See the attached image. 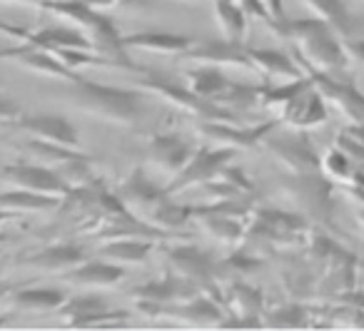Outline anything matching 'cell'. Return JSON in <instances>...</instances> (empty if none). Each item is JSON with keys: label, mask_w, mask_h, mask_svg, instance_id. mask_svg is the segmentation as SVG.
Returning <instances> with one entry per match:
<instances>
[{"label": "cell", "mask_w": 364, "mask_h": 331, "mask_svg": "<svg viewBox=\"0 0 364 331\" xmlns=\"http://www.w3.org/2000/svg\"><path fill=\"white\" fill-rule=\"evenodd\" d=\"M274 33L287 38L297 48L299 65L304 70L329 72V75H342L347 72V50L344 43L337 38V31L322 18H297V21H284L274 28Z\"/></svg>", "instance_id": "1"}, {"label": "cell", "mask_w": 364, "mask_h": 331, "mask_svg": "<svg viewBox=\"0 0 364 331\" xmlns=\"http://www.w3.org/2000/svg\"><path fill=\"white\" fill-rule=\"evenodd\" d=\"M68 85H70L68 100L77 110L97 117V120L110 122V125L132 127L140 122L142 112H145V95L137 90L95 82L85 75H77V80L68 82Z\"/></svg>", "instance_id": "2"}, {"label": "cell", "mask_w": 364, "mask_h": 331, "mask_svg": "<svg viewBox=\"0 0 364 331\" xmlns=\"http://www.w3.org/2000/svg\"><path fill=\"white\" fill-rule=\"evenodd\" d=\"M259 105L279 112L277 120L282 125L307 132L327 122L329 107L309 75L279 82V85H262L259 87Z\"/></svg>", "instance_id": "3"}, {"label": "cell", "mask_w": 364, "mask_h": 331, "mask_svg": "<svg viewBox=\"0 0 364 331\" xmlns=\"http://www.w3.org/2000/svg\"><path fill=\"white\" fill-rule=\"evenodd\" d=\"M117 197L135 217L165 232L177 229L193 217V207L177 205L167 187H157L142 170H132L117 190Z\"/></svg>", "instance_id": "4"}, {"label": "cell", "mask_w": 364, "mask_h": 331, "mask_svg": "<svg viewBox=\"0 0 364 331\" xmlns=\"http://www.w3.org/2000/svg\"><path fill=\"white\" fill-rule=\"evenodd\" d=\"M145 72L147 75L135 82L137 90L155 92V95H160L165 102H170L172 107L188 112V115L198 117V120H235V115H230L232 110H228V107H223V105H215V102H210V100H203V97L195 95L188 85H177L175 80H167V77H162L160 72L152 70V67H145Z\"/></svg>", "instance_id": "5"}, {"label": "cell", "mask_w": 364, "mask_h": 331, "mask_svg": "<svg viewBox=\"0 0 364 331\" xmlns=\"http://www.w3.org/2000/svg\"><path fill=\"white\" fill-rule=\"evenodd\" d=\"M232 157H235V150H228V147H213V145L200 147V150L193 152L188 165L180 170V175L170 180L167 192L175 195V192L190 190V187L208 185L215 177H220V172L232 162Z\"/></svg>", "instance_id": "6"}, {"label": "cell", "mask_w": 364, "mask_h": 331, "mask_svg": "<svg viewBox=\"0 0 364 331\" xmlns=\"http://www.w3.org/2000/svg\"><path fill=\"white\" fill-rule=\"evenodd\" d=\"M262 145L272 152V157L289 172V175H307L322 172V157L317 155L307 130H294V135L264 137Z\"/></svg>", "instance_id": "7"}, {"label": "cell", "mask_w": 364, "mask_h": 331, "mask_svg": "<svg viewBox=\"0 0 364 331\" xmlns=\"http://www.w3.org/2000/svg\"><path fill=\"white\" fill-rule=\"evenodd\" d=\"M312 77L314 87L322 92L324 102L332 105L349 125H364V95L354 87L349 77L342 75H329V72H314L304 70Z\"/></svg>", "instance_id": "8"}, {"label": "cell", "mask_w": 364, "mask_h": 331, "mask_svg": "<svg viewBox=\"0 0 364 331\" xmlns=\"http://www.w3.org/2000/svg\"><path fill=\"white\" fill-rule=\"evenodd\" d=\"M0 177L11 187H21L38 195L60 197L65 200L70 195V185L63 180V175L50 165H33V162H18V165L0 167Z\"/></svg>", "instance_id": "9"}, {"label": "cell", "mask_w": 364, "mask_h": 331, "mask_svg": "<svg viewBox=\"0 0 364 331\" xmlns=\"http://www.w3.org/2000/svg\"><path fill=\"white\" fill-rule=\"evenodd\" d=\"M279 125V120L264 122L259 127H240L235 120H198L195 130L200 132L208 145L213 147H228V150H250V147L259 145L267 137L269 130Z\"/></svg>", "instance_id": "10"}, {"label": "cell", "mask_w": 364, "mask_h": 331, "mask_svg": "<svg viewBox=\"0 0 364 331\" xmlns=\"http://www.w3.org/2000/svg\"><path fill=\"white\" fill-rule=\"evenodd\" d=\"M0 60H11V63H16V65L26 67V70H31L33 75L50 77V80H60V82H73L80 75V70L68 67L55 53L46 50V48L31 45V43L3 48V50H0Z\"/></svg>", "instance_id": "11"}, {"label": "cell", "mask_w": 364, "mask_h": 331, "mask_svg": "<svg viewBox=\"0 0 364 331\" xmlns=\"http://www.w3.org/2000/svg\"><path fill=\"white\" fill-rule=\"evenodd\" d=\"M167 261H170L172 271L193 281L203 291L213 289L215 276H218V261L208 254V251L198 249L193 244H177L167 249Z\"/></svg>", "instance_id": "12"}, {"label": "cell", "mask_w": 364, "mask_h": 331, "mask_svg": "<svg viewBox=\"0 0 364 331\" xmlns=\"http://www.w3.org/2000/svg\"><path fill=\"white\" fill-rule=\"evenodd\" d=\"M18 130L28 132L31 137L43 142L63 147H80V135L77 127L63 115H48V112H23L21 120L16 122Z\"/></svg>", "instance_id": "13"}, {"label": "cell", "mask_w": 364, "mask_h": 331, "mask_svg": "<svg viewBox=\"0 0 364 331\" xmlns=\"http://www.w3.org/2000/svg\"><path fill=\"white\" fill-rule=\"evenodd\" d=\"M58 314L70 326H102V324H117L125 316V311L110 309L107 301L97 294H77L68 296L65 304L58 309Z\"/></svg>", "instance_id": "14"}, {"label": "cell", "mask_w": 364, "mask_h": 331, "mask_svg": "<svg viewBox=\"0 0 364 331\" xmlns=\"http://www.w3.org/2000/svg\"><path fill=\"white\" fill-rule=\"evenodd\" d=\"M193 145L188 140H182L175 132H165V135H155L147 142V160L160 175L177 177L180 170L190 162L193 157Z\"/></svg>", "instance_id": "15"}, {"label": "cell", "mask_w": 364, "mask_h": 331, "mask_svg": "<svg viewBox=\"0 0 364 331\" xmlns=\"http://www.w3.org/2000/svg\"><path fill=\"white\" fill-rule=\"evenodd\" d=\"M284 192L294 200V205L302 212H317L324 215L329 212V187L327 177L322 172H307V175H292L282 182Z\"/></svg>", "instance_id": "16"}, {"label": "cell", "mask_w": 364, "mask_h": 331, "mask_svg": "<svg viewBox=\"0 0 364 331\" xmlns=\"http://www.w3.org/2000/svg\"><path fill=\"white\" fill-rule=\"evenodd\" d=\"M182 58H188V60H195V63H208V65L252 70L247 45H245V43L225 40V38H218V40H195L193 48Z\"/></svg>", "instance_id": "17"}, {"label": "cell", "mask_w": 364, "mask_h": 331, "mask_svg": "<svg viewBox=\"0 0 364 331\" xmlns=\"http://www.w3.org/2000/svg\"><path fill=\"white\" fill-rule=\"evenodd\" d=\"M198 38L185 36V33H172V31H140V33H125L122 43L127 50H145L157 53V55H177L182 58L193 48Z\"/></svg>", "instance_id": "18"}, {"label": "cell", "mask_w": 364, "mask_h": 331, "mask_svg": "<svg viewBox=\"0 0 364 331\" xmlns=\"http://www.w3.org/2000/svg\"><path fill=\"white\" fill-rule=\"evenodd\" d=\"M125 266L122 264H115L110 259H85L80 261L77 266H73L70 271H65L63 281L68 284H75V286H82V289H105V286H115L117 281L125 279Z\"/></svg>", "instance_id": "19"}, {"label": "cell", "mask_w": 364, "mask_h": 331, "mask_svg": "<svg viewBox=\"0 0 364 331\" xmlns=\"http://www.w3.org/2000/svg\"><path fill=\"white\" fill-rule=\"evenodd\" d=\"M247 55L252 70H257L267 82H277V80L287 82L307 75L304 67L297 60H292L284 50H274V48H247Z\"/></svg>", "instance_id": "20"}, {"label": "cell", "mask_w": 364, "mask_h": 331, "mask_svg": "<svg viewBox=\"0 0 364 331\" xmlns=\"http://www.w3.org/2000/svg\"><path fill=\"white\" fill-rule=\"evenodd\" d=\"M85 249L80 244H73V242H58V244H48L38 251L23 256V264L33 266V269L50 271V274H65L73 266H77L80 261H85Z\"/></svg>", "instance_id": "21"}, {"label": "cell", "mask_w": 364, "mask_h": 331, "mask_svg": "<svg viewBox=\"0 0 364 331\" xmlns=\"http://www.w3.org/2000/svg\"><path fill=\"white\" fill-rule=\"evenodd\" d=\"M220 304L215 299H210L205 291H200L198 296L180 304L162 306L157 316H170L175 321H188V324H220Z\"/></svg>", "instance_id": "22"}, {"label": "cell", "mask_w": 364, "mask_h": 331, "mask_svg": "<svg viewBox=\"0 0 364 331\" xmlns=\"http://www.w3.org/2000/svg\"><path fill=\"white\" fill-rule=\"evenodd\" d=\"M152 246H155V242H150V239H140V237H117V239H107L105 244L100 246L97 254H100L102 259H110L122 266L142 264V261H147V256H150Z\"/></svg>", "instance_id": "23"}, {"label": "cell", "mask_w": 364, "mask_h": 331, "mask_svg": "<svg viewBox=\"0 0 364 331\" xmlns=\"http://www.w3.org/2000/svg\"><path fill=\"white\" fill-rule=\"evenodd\" d=\"M215 8V26L220 31V38L232 43H245L247 33V13L242 11L237 0H213Z\"/></svg>", "instance_id": "24"}, {"label": "cell", "mask_w": 364, "mask_h": 331, "mask_svg": "<svg viewBox=\"0 0 364 331\" xmlns=\"http://www.w3.org/2000/svg\"><path fill=\"white\" fill-rule=\"evenodd\" d=\"M60 205V197L38 195V192H28L21 190V187H13L11 192H0V210L18 212V215H26V212H50L58 210Z\"/></svg>", "instance_id": "25"}, {"label": "cell", "mask_w": 364, "mask_h": 331, "mask_svg": "<svg viewBox=\"0 0 364 331\" xmlns=\"http://www.w3.org/2000/svg\"><path fill=\"white\" fill-rule=\"evenodd\" d=\"M322 175L329 177L332 182L352 187V190H364V175L357 170V165L349 160L347 152L339 150L337 145L322 157Z\"/></svg>", "instance_id": "26"}, {"label": "cell", "mask_w": 364, "mask_h": 331, "mask_svg": "<svg viewBox=\"0 0 364 331\" xmlns=\"http://www.w3.org/2000/svg\"><path fill=\"white\" fill-rule=\"evenodd\" d=\"M68 294L58 286H26L13 294V304L26 311H58Z\"/></svg>", "instance_id": "27"}, {"label": "cell", "mask_w": 364, "mask_h": 331, "mask_svg": "<svg viewBox=\"0 0 364 331\" xmlns=\"http://www.w3.org/2000/svg\"><path fill=\"white\" fill-rule=\"evenodd\" d=\"M302 3L317 18L327 21L339 36H349V33H352L354 21H352V16H349L347 6H344V0H302Z\"/></svg>", "instance_id": "28"}, {"label": "cell", "mask_w": 364, "mask_h": 331, "mask_svg": "<svg viewBox=\"0 0 364 331\" xmlns=\"http://www.w3.org/2000/svg\"><path fill=\"white\" fill-rule=\"evenodd\" d=\"M228 309L232 314H259L262 311V294L247 284H235L228 291Z\"/></svg>", "instance_id": "29"}, {"label": "cell", "mask_w": 364, "mask_h": 331, "mask_svg": "<svg viewBox=\"0 0 364 331\" xmlns=\"http://www.w3.org/2000/svg\"><path fill=\"white\" fill-rule=\"evenodd\" d=\"M304 314H307V309H302V306H297V304H287V306H279V309H274L272 319H269L267 324H277V326H299V324H307Z\"/></svg>", "instance_id": "30"}, {"label": "cell", "mask_w": 364, "mask_h": 331, "mask_svg": "<svg viewBox=\"0 0 364 331\" xmlns=\"http://www.w3.org/2000/svg\"><path fill=\"white\" fill-rule=\"evenodd\" d=\"M21 115H23V107L13 97H8L3 92V85H0V122L3 125H16L21 120Z\"/></svg>", "instance_id": "31"}, {"label": "cell", "mask_w": 364, "mask_h": 331, "mask_svg": "<svg viewBox=\"0 0 364 331\" xmlns=\"http://www.w3.org/2000/svg\"><path fill=\"white\" fill-rule=\"evenodd\" d=\"M262 6L267 8V13H269V18H272V31L279 26V23H284L287 21V16H284V3L282 0H262Z\"/></svg>", "instance_id": "32"}, {"label": "cell", "mask_w": 364, "mask_h": 331, "mask_svg": "<svg viewBox=\"0 0 364 331\" xmlns=\"http://www.w3.org/2000/svg\"><path fill=\"white\" fill-rule=\"evenodd\" d=\"M344 50L349 60L364 70V40H344Z\"/></svg>", "instance_id": "33"}, {"label": "cell", "mask_w": 364, "mask_h": 331, "mask_svg": "<svg viewBox=\"0 0 364 331\" xmlns=\"http://www.w3.org/2000/svg\"><path fill=\"white\" fill-rule=\"evenodd\" d=\"M85 3L90 8H95V11L110 13L112 8H120V6H125V3H132V0H85Z\"/></svg>", "instance_id": "34"}, {"label": "cell", "mask_w": 364, "mask_h": 331, "mask_svg": "<svg viewBox=\"0 0 364 331\" xmlns=\"http://www.w3.org/2000/svg\"><path fill=\"white\" fill-rule=\"evenodd\" d=\"M342 132H347L349 137H354V140L362 142V145H364V125H347Z\"/></svg>", "instance_id": "35"}, {"label": "cell", "mask_w": 364, "mask_h": 331, "mask_svg": "<svg viewBox=\"0 0 364 331\" xmlns=\"http://www.w3.org/2000/svg\"><path fill=\"white\" fill-rule=\"evenodd\" d=\"M18 212H8V210H0V224H6V222H13V219H18Z\"/></svg>", "instance_id": "36"}, {"label": "cell", "mask_w": 364, "mask_h": 331, "mask_svg": "<svg viewBox=\"0 0 364 331\" xmlns=\"http://www.w3.org/2000/svg\"><path fill=\"white\" fill-rule=\"evenodd\" d=\"M8 242H11V234H8V232H0V246L8 244Z\"/></svg>", "instance_id": "37"}, {"label": "cell", "mask_w": 364, "mask_h": 331, "mask_svg": "<svg viewBox=\"0 0 364 331\" xmlns=\"http://www.w3.org/2000/svg\"><path fill=\"white\" fill-rule=\"evenodd\" d=\"M0 3H31V0H0Z\"/></svg>", "instance_id": "38"}, {"label": "cell", "mask_w": 364, "mask_h": 331, "mask_svg": "<svg viewBox=\"0 0 364 331\" xmlns=\"http://www.w3.org/2000/svg\"><path fill=\"white\" fill-rule=\"evenodd\" d=\"M180 3H205V0H180Z\"/></svg>", "instance_id": "39"}, {"label": "cell", "mask_w": 364, "mask_h": 331, "mask_svg": "<svg viewBox=\"0 0 364 331\" xmlns=\"http://www.w3.org/2000/svg\"><path fill=\"white\" fill-rule=\"evenodd\" d=\"M3 324H6V319H0V326H3Z\"/></svg>", "instance_id": "40"}, {"label": "cell", "mask_w": 364, "mask_h": 331, "mask_svg": "<svg viewBox=\"0 0 364 331\" xmlns=\"http://www.w3.org/2000/svg\"><path fill=\"white\" fill-rule=\"evenodd\" d=\"M38 3H41V0H38Z\"/></svg>", "instance_id": "41"}]
</instances>
